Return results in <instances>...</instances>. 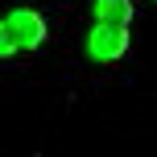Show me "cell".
Masks as SVG:
<instances>
[{"label": "cell", "mask_w": 157, "mask_h": 157, "mask_svg": "<svg viewBox=\"0 0 157 157\" xmlns=\"http://www.w3.org/2000/svg\"><path fill=\"white\" fill-rule=\"evenodd\" d=\"M128 41H132L128 25H99L95 21L91 29H87V58L99 62V66H116L120 58L128 54Z\"/></svg>", "instance_id": "obj_1"}, {"label": "cell", "mask_w": 157, "mask_h": 157, "mask_svg": "<svg viewBox=\"0 0 157 157\" xmlns=\"http://www.w3.org/2000/svg\"><path fill=\"white\" fill-rule=\"evenodd\" d=\"M4 29H8V37H13V46L17 50H41L46 46V37H50V29H46V17L37 13V8H13V13L4 17Z\"/></svg>", "instance_id": "obj_2"}, {"label": "cell", "mask_w": 157, "mask_h": 157, "mask_svg": "<svg viewBox=\"0 0 157 157\" xmlns=\"http://www.w3.org/2000/svg\"><path fill=\"white\" fill-rule=\"evenodd\" d=\"M91 17L99 25H132L136 8H132V0H95V4H91Z\"/></svg>", "instance_id": "obj_3"}, {"label": "cell", "mask_w": 157, "mask_h": 157, "mask_svg": "<svg viewBox=\"0 0 157 157\" xmlns=\"http://www.w3.org/2000/svg\"><path fill=\"white\" fill-rule=\"evenodd\" d=\"M13 58H17V46H13V37L4 29V17H0V62H13Z\"/></svg>", "instance_id": "obj_4"}]
</instances>
